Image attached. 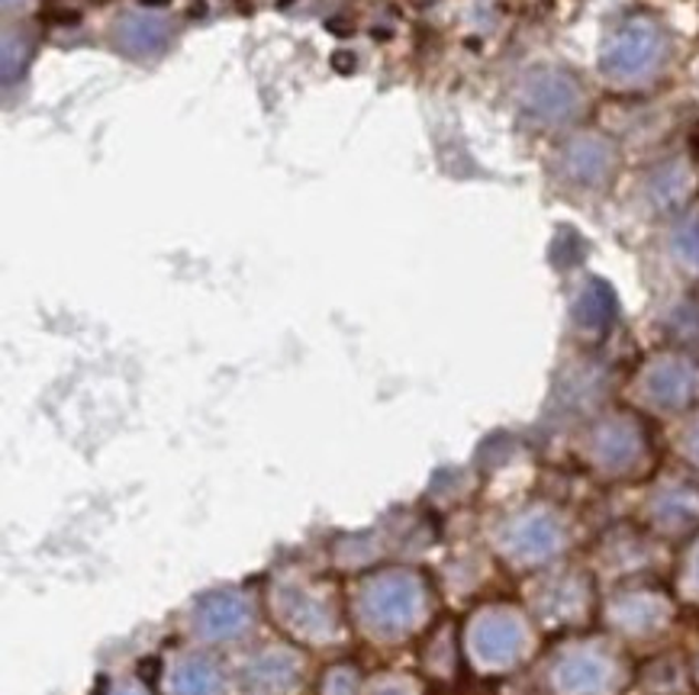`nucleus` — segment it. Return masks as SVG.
I'll return each instance as SVG.
<instances>
[{"label": "nucleus", "instance_id": "nucleus-1", "mask_svg": "<svg viewBox=\"0 0 699 695\" xmlns=\"http://www.w3.org/2000/svg\"><path fill=\"white\" fill-rule=\"evenodd\" d=\"M664 55V33L655 20L648 17H632L610 36L600 55L603 75L613 81H635L648 75Z\"/></svg>", "mask_w": 699, "mask_h": 695}, {"label": "nucleus", "instance_id": "nucleus-2", "mask_svg": "<svg viewBox=\"0 0 699 695\" xmlns=\"http://www.w3.org/2000/svg\"><path fill=\"white\" fill-rule=\"evenodd\" d=\"M522 104L536 116H542L548 122H561L581 110L583 90L581 84L568 72H536L526 77L522 84Z\"/></svg>", "mask_w": 699, "mask_h": 695}, {"label": "nucleus", "instance_id": "nucleus-3", "mask_svg": "<svg viewBox=\"0 0 699 695\" xmlns=\"http://www.w3.org/2000/svg\"><path fill=\"white\" fill-rule=\"evenodd\" d=\"M114 42L129 58H156L171 42V26L158 13H126L114 26Z\"/></svg>", "mask_w": 699, "mask_h": 695}, {"label": "nucleus", "instance_id": "nucleus-4", "mask_svg": "<svg viewBox=\"0 0 699 695\" xmlns=\"http://www.w3.org/2000/svg\"><path fill=\"white\" fill-rule=\"evenodd\" d=\"M645 393L664 409L687 406L699 393V367L687 361H660L645 374Z\"/></svg>", "mask_w": 699, "mask_h": 695}, {"label": "nucleus", "instance_id": "nucleus-5", "mask_svg": "<svg viewBox=\"0 0 699 695\" xmlns=\"http://www.w3.org/2000/svg\"><path fill=\"white\" fill-rule=\"evenodd\" d=\"M470 641H474V654L480 656L484 663L504 666V663L519 656L526 634H522V624L516 618L490 616L474 628V638Z\"/></svg>", "mask_w": 699, "mask_h": 695}, {"label": "nucleus", "instance_id": "nucleus-6", "mask_svg": "<svg viewBox=\"0 0 699 695\" xmlns=\"http://www.w3.org/2000/svg\"><path fill=\"white\" fill-rule=\"evenodd\" d=\"M613 164H616V152L600 136H581L564 149V171L568 178L581 184H600L603 178H610Z\"/></svg>", "mask_w": 699, "mask_h": 695}, {"label": "nucleus", "instance_id": "nucleus-7", "mask_svg": "<svg viewBox=\"0 0 699 695\" xmlns=\"http://www.w3.org/2000/svg\"><path fill=\"white\" fill-rule=\"evenodd\" d=\"M558 689L564 695H600L610 686V666L596 656H568L558 666Z\"/></svg>", "mask_w": 699, "mask_h": 695}, {"label": "nucleus", "instance_id": "nucleus-8", "mask_svg": "<svg viewBox=\"0 0 699 695\" xmlns=\"http://www.w3.org/2000/svg\"><path fill=\"white\" fill-rule=\"evenodd\" d=\"M593 448H596V458L603 463L622 467V463L635 461V455H638V431L628 423L603 425Z\"/></svg>", "mask_w": 699, "mask_h": 695}, {"label": "nucleus", "instance_id": "nucleus-9", "mask_svg": "<svg viewBox=\"0 0 699 695\" xmlns=\"http://www.w3.org/2000/svg\"><path fill=\"white\" fill-rule=\"evenodd\" d=\"M554 544H558V528L551 518H539V515L526 518L512 532V547L526 557H544L554 550Z\"/></svg>", "mask_w": 699, "mask_h": 695}, {"label": "nucleus", "instance_id": "nucleus-10", "mask_svg": "<svg viewBox=\"0 0 699 695\" xmlns=\"http://www.w3.org/2000/svg\"><path fill=\"white\" fill-rule=\"evenodd\" d=\"M174 695H223L220 673L203 660H188L174 673Z\"/></svg>", "mask_w": 699, "mask_h": 695}, {"label": "nucleus", "instance_id": "nucleus-11", "mask_svg": "<svg viewBox=\"0 0 699 695\" xmlns=\"http://www.w3.org/2000/svg\"><path fill=\"white\" fill-rule=\"evenodd\" d=\"M690 184H693L690 181V168L684 161H670L652 178V196L660 206H677L690 193Z\"/></svg>", "mask_w": 699, "mask_h": 695}, {"label": "nucleus", "instance_id": "nucleus-12", "mask_svg": "<svg viewBox=\"0 0 699 695\" xmlns=\"http://www.w3.org/2000/svg\"><path fill=\"white\" fill-rule=\"evenodd\" d=\"M33 55V39L27 36L23 30H10L7 26V33H3V81L10 84L13 75H20L23 72V65H27V58Z\"/></svg>", "mask_w": 699, "mask_h": 695}, {"label": "nucleus", "instance_id": "nucleus-13", "mask_svg": "<svg viewBox=\"0 0 699 695\" xmlns=\"http://www.w3.org/2000/svg\"><path fill=\"white\" fill-rule=\"evenodd\" d=\"M616 616H619L622 624H628V628H652V624H658L660 616H664V606L655 602V599H625L619 609H616Z\"/></svg>", "mask_w": 699, "mask_h": 695}, {"label": "nucleus", "instance_id": "nucleus-14", "mask_svg": "<svg viewBox=\"0 0 699 695\" xmlns=\"http://www.w3.org/2000/svg\"><path fill=\"white\" fill-rule=\"evenodd\" d=\"M613 312V297L603 284L586 287L581 297V319L586 325H603Z\"/></svg>", "mask_w": 699, "mask_h": 695}, {"label": "nucleus", "instance_id": "nucleus-15", "mask_svg": "<svg viewBox=\"0 0 699 695\" xmlns=\"http://www.w3.org/2000/svg\"><path fill=\"white\" fill-rule=\"evenodd\" d=\"M674 248L680 252V258L687 261V265H693L699 268V216L697 220H690V223H684L677 235H674Z\"/></svg>", "mask_w": 699, "mask_h": 695}, {"label": "nucleus", "instance_id": "nucleus-16", "mask_svg": "<svg viewBox=\"0 0 699 695\" xmlns=\"http://www.w3.org/2000/svg\"><path fill=\"white\" fill-rule=\"evenodd\" d=\"M690 455L699 461V425L693 428V435H690Z\"/></svg>", "mask_w": 699, "mask_h": 695}, {"label": "nucleus", "instance_id": "nucleus-17", "mask_svg": "<svg viewBox=\"0 0 699 695\" xmlns=\"http://www.w3.org/2000/svg\"><path fill=\"white\" fill-rule=\"evenodd\" d=\"M690 577H693V586L699 589V550L693 554V570H690Z\"/></svg>", "mask_w": 699, "mask_h": 695}, {"label": "nucleus", "instance_id": "nucleus-18", "mask_svg": "<svg viewBox=\"0 0 699 695\" xmlns=\"http://www.w3.org/2000/svg\"><path fill=\"white\" fill-rule=\"evenodd\" d=\"M20 3H27V0H3V7H7V10H13V7H20Z\"/></svg>", "mask_w": 699, "mask_h": 695}, {"label": "nucleus", "instance_id": "nucleus-19", "mask_svg": "<svg viewBox=\"0 0 699 695\" xmlns=\"http://www.w3.org/2000/svg\"><path fill=\"white\" fill-rule=\"evenodd\" d=\"M123 695H136V693H123Z\"/></svg>", "mask_w": 699, "mask_h": 695}]
</instances>
